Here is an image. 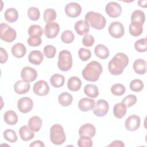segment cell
Instances as JSON below:
<instances>
[{
    "instance_id": "obj_6",
    "label": "cell",
    "mask_w": 147,
    "mask_h": 147,
    "mask_svg": "<svg viewBox=\"0 0 147 147\" xmlns=\"http://www.w3.org/2000/svg\"><path fill=\"white\" fill-rule=\"evenodd\" d=\"M0 38L6 42H13L17 37V32L15 29L5 23L1 24Z\"/></svg>"
},
{
    "instance_id": "obj_14",
    "label": "cell",
    "mask_w": 147,
    "mask_h": 147,
    "mask_svg": "<svg viewBox=\"0 0 147 147\" xmlns=\"http://www.w3.org/2000/svg\"><path fill=\"white\" fill-rule=\"evenodd\" d=\"M34 93L39 96H45L49 92V87L44 80H40L34 83L33 88Z\"/></svg>"
},
{
    "instance_id": "obj_50",
    "label": "cell",
    "mask_w": 147,
    "mask_h": 147,
    "mask_svg": "<svg viewBox=\"0 0 147 147\" xmlns=\"http://www.w3.org/2000/svg\"><path fill=\"white\" fill-rule=\"evenodd\" d=\"M107 146H125L124 143L120 140H115L113 141L110 144H109Z\"/></svg>"
},
{
    "instance_id": "obj_22",
    "label": "cell",
    "mask_w": 147,
    "mask_h": 147,
    "mask_svg": "<svg viewBox=\"0 0 147 147\" xmlns=\"http://www.w3.org/2000/svg\"><path fill=\"white\" fill-rule=\"evenodd\" d=\"M26 52L25 46L21 42H18L14 44L11 48V53L13 55L17 58L23 57Z\"/></svg>"
},
{
    "instance_id": "obj_28",
    "label": "cell",
    "mask_w": 147,
    "mask_h": 147,
    "mask_svg": "<svg viewBox=\"0 0 147 147\" xmlns=\"http://www.w3.org/2000/svg\"><path fill=\"white\" fill-rule=\"evenodd\" d=\"M4 121L9 125H14L18 122V116L16 113L13 110H8L4 114Z\"/></svg>"
},
{
    "instance_id": "obj_26",
    "label": "cell",
    "mask_w": 147,
    "mask_h": 147,
    "mask_svg": "<svg viewBox=\"0 0 147 147\" xmlns=\"http://www.w3.org/2000/svg\"><path fill=\"white\" fill-rule=\"evenodd\" d=\"M82 86V81L77 76H72L67 82V87L71 91H77Z\"/></svg>"
},
{
    "instance_id": "obj_31",
    "label": "cell",
    "mask_w": 147,
    "mask_h": 147,
    "mask_svg": "<svg viewBox=\"0 0 147 147\" xmlns=\"http://www.w3.org/2000/svg\"><path fill=\"white\" fill-rule=\"evenodd\" d=\"M5 18L10 23L16 22L18 18V13L15 8H8L4 14Z\"/></svg>"
},
{
    "instance_id": "obj_27",
    "label": "cell",
    "mask_w": 147,
    "mask_h": 147,
    "mask_svg": "<svg viewBox=\"0 0 147 147\" xmlns=\"http://www.w3.org/2000/svg\"><path fill=\"white\" fill-rule=\"evenodd\" d=\"M127 107L123 103H117L113 107V114L115 117L118 119L123 118L126 114Z\"/></svg>"
},
{
    "instance_id": "obj_37",
    "label": "cell",
    "mask_w": 147,
    "mask_h": 147,
    "mask_svg": "<svg viewBox=\"0 0 147 147\" xmlns=\"http://www.w3.org/2000/svg\"><path fill=\"white\" fill-rule=\"evenodd\" d=\"M4 138L7 141L14 143L17 141V136L16 132L12 129H6L3 133Z\"/></svg>"
},
{
    "instance_id": "obj_10",
    "label": "cell",
    "mask_w": 147,
    "mask_h": 147,
    "mask_svg": "<svg viewBox=\"0 0 147 147\" xmlns=\"http://www.w3.org/2000/svg\"><path fill=\"white\" fill-rule=\"evenodd\" d=\"M21 77L23 80L29 83L33 82L36 79L37 77V72L34 68L26 66L22 69Z\"/></svg>"
},
{
    "instance_id": "obj_12",
    "label": "cell",
    "mask_w": 147,
    "mask_h": 147,
    "mask_svg": "<svg viewBox=\"0 0 147 147\" xmlns=\"http://www.w3.org/2000/svg\"><path fill=\"white\" fill-rule=\"evenodd\" d=\"M65 12L69 17L75 18L80 16L82 12V7L78 3L70 2L65 6Z\"/></svg>"
},
{
    "instance_id": "obj_8",
    "label": "cell",
    "mask_w": 147,
    "mask_h": 147,
    "mask_svg": "<svg viewBox=\"0 0 147 147\" xmlns=\"http://www.w3.org/2000/svg\"><path fill=\"white\" fill-rule=\"evenodd\" d=\"M109 105L108 102L105 99H99L95 104L93 108L94 114L99 117H104L108 113Z\"/></svg>"
},
{
    "instance_id": "obj_39",
    "label": "cell",
    "mask_w": 147,
    "mask_h": 147,
    "mask_svg": "<svg viewBox=\"0 0 147 147\" xmlns=\"http://www.w3.org/2000/svg\"><path fill=\"white\" fill-rule=\"evenodd\" d=\"M74 39L75 36L70 30H65L61 34V40L64 43L70 44L74 41Z\"/></svg>"
},
{
    "instance_id": "obj_13",
    "label": "cell",
    "mask_w": 147,
    "mask_h": 147,
    "mask_svg": "<svg viewBox=\"0 0 147 147\" xmlns=\"http://www.w3.org/2000/svg\"><path fill=\"white\" fill-rule=\"evenodd\" d=\"M140 118L136 115H131L127 118L125 122V128L129 131H135L138 129L140 126Z\"/></svg>"
},
{
    "instance_id": "obj_30",
    "label": "cell",
    "mask_w": 147,
    "mask_h": 147,
    "mask_svg": "<svg viewBox=\"0 0 147 147\" xmlns=\"http://www.w3.org/2000/svg\"><path fill=\"white\" fill-rule=\"evenodd\" d=\"M84 94L91 98H95L99 95L98 87L93 84H87L84 88Z\"/></svg>"
},
{
    "instance_id": "obj_44",
    "label": "cell",
    "mask_w": 147,
    "mask_h": 147,
    "mask_svg": "<svg viewBox=\"0 0 147 147\" xmlns=\"http://www.w3.org/2000/svg\"><path fill=\"white\" fill-rule=\"evenodd\" d=\"M43 52L44 55L49 59H52L55 57L56 53V48L52 45H47L44 47Z\"/></svg>"
},
{
    "instance_id": "obj_25",
    "label": "cell",
    "mask_w": 147,
    "mask_h": 147,
    "mask_svg": "<svg viewBox=\"0 0 147 147\" xmlns=\"http://www.w3.org/2000/svg\"><path fill=\"white\" fill-rule=\"evenodd\" d=\"M31 130L28 126L24 125L19 130V134L22 140L24 141H28L33 139L34 137V133Z\"/></svg>"
},
{
    "instance_id": "obj_24",
    "label": "cell",
    "mask_w": 147,
    "mask_h": 147,
    "mask_svg": "<svg viewBox=\"0 0 147 147\" xmlns=\"http://www.w3.org/2000/svg\"><path fill=\"white\" fill-rule=\"evenodd\" d=\"M42 120L38 116L31 117L28 121V127L34 132L38 131L42 126Z\"/></svg>"
},
{
    "instance_id": "obj_36",
    "label": "cell",
    "mask_w": 147,
    "mask_h": 147,
    "mask_svg": "<svg viewBox=\"0 0 147 147\" xmlns=\"http://www.w3.org/2000/svg\"><path fill=\"white\" fill-rule=\"evenodd\" d=\"M56 12L55 10L53 9L48 8L45 10L44 14H43V17L44 20L45 22H51L56 20Z\"/></svg>"
},
{
    "instance_id": "obj_1",
    "label": "cell",
    "mask_w": 147,
    "mask_h": 147,
    "mask_svg": "<svg viewBox=\"0 0 147 147\" xmlns=\"http://www.w3.org/2000/svg\"><path fill=\"white\" fill-rule=\"evenodd\" d=\"M128 64L129 58L127 56L123 53L118 52L109 62V71L113 75H121Z\"/></svg>"
},
{
    "instance_id": "obj_32",
    "label": "cell",
    "mask_w": 147,
    "mask_h": 147,
    "mask_svg": "<svg viewBox=\"0 0 147 147\" xmlns=\"http://www.w3.org/2000/svg\"><path fill=\"white\" fill-rule=\"evenodd\" d=\"M64 76L61 74H53L50 78V82L52 86L55 88L61 87L64 84Z\"/></svg>"
},
{
    "instance_id": "obj_42",
    "label": "cell",
    "mask_w": 147,
    "mask_h": 147,
    "mask_svg": "<svg viewBox=\"0 0 147 147\" xmlns=\"http://www.w3.org/2000/svg\"><path fill=\"white\" fill-rule=\"evenodd\" d=\"M28 16L30 20L37 21L40 16V12L38 8L36 7H30L28 10Z\"/></svg>"
},
{
    "instance_id": "obj_40",
    "label": "cell",
    "mask_w": 147,
    "mask_h": 147,
    "mask_svg": "<svg viewBox=\"0 0 147 147\" xmlns=\"http://www.w3.org/2000/svg\"><path fill=\"white\" fill-rule=\"evenodd\" d=\"M134 48L138 52H144L147 49V41L146 38L137 40L134 43Z\"/></svg>"
},
{
    "instance_id": "obj_17",
    "label": "cell",
    "mask_w": 147,
    "mask_h": 147,
    "mask_svg": "<svg viewBox=\"0 0 147 147\" xmlns=\"http://www.w3.org/2000/svg\"><path fill=\"white\" fill-rule=\"evenodd\" d=\"M74 28L78 34L80 36L86 35L90 31V25L86 20H80L76 22Z\"/></svg>"
},
{
    "instance_id": "obj_49",
    "label": "cell",
    "mask_w": 147,
    "mask_h": 147,
    "mask_svg": "<svg viewBox=\"0 0 147 147\" xmlns=\"http://www.w3.org/2000/svg\"><path fill=\"white\" fill-rule=\"evenodd\" d=\"M0 63L1 64L6 63L8 60V55L6 52V51L2 47H1L0 48Z\"/></svg>"
},
{
    "instance_id": "obj_38",
    "label": "cell",
    "mask_w": 147,
    "mask_h": 147,
    "mask_svg": "<svg viewBox=\"0 0 147 147\" xmlns=\"http://www.w3.org/2000/svg\"><path fill=\"white\" fill-rule=\"evenodd\" d=\"M126 88L122 84L116 83L112 86L111 88V93L115 96H121L125 94Z\"/></svg>"
},
{
    "instance_id": "obj_20",
    "label": "cell",
    "mask_w": 147,
    "mask_h": 147,
    "mask_svg": "<svg viewBox=\"0 0 147 147\" xmlns=\"http://www.w3.org/2000/svg\"><path fill=\"white\" fill-rule=\"evenodd\" d=\"M43 60L44 55L40 51L33 50L29 54L28 60L32 64L39 65L42 62Z\"/></svg>"
},
{
    "instance_id": "obj_16",
    "label": "cell",
    "mask_w": 147,
    "mask_h": 147,
    "mask_svg": "<svg viewBox=\"0 0 147 147\" xmlns=\"http://www.w3.org/2000/svg\"><path fill=\"white\" fill-rule=\"evenodd\" d=\"M96 133L95 127L91 123H85L82 125L79 129V135L81 136H87L92 138Z\"/></svg>"
},
{
    "instance_id": "obj_34",
    "label": "cell",
    "mask_w": 147,
    "mask_h": 147,
    "mask_svg": "<svg viewBox=\"0 0 147 147\" xmlns=\"http://www.w3.org/2000/svg\"><path fill=\"white\" fill-rule=\"evenodd\" d=\"M142 25H143L139 23L131 22L129 27L130 34L134 37L140 36L143 32Z\"/></svg>"
},
{
    "instance_id": "obj_47",
    "label": "cell",
    "mask_w": 147,
    "mask_h": 147,
    "mask_svg": "<svg viewBox=\"0 0 147 147\" xmlns=\"http://www.w3.org/2000/svg\"><path fill=\"white\" fill-rule=\"evenodd\" d=\"M95 39L94 37L91 34H86L83 39L82 43L84 46L87 47H91L94 43Z\"/></svg>"
},
{
    "instance_id": "obj_2",
    "label": "cell",
    "mask_w": 147,
    "mask_h": 147,
    "mask_svg": "<svg viewBox=\"0 0 147 147\" xmlns=\"http://www.w3.org/2000/svg\"><path fill=\"white\" fill-rule=\"evenodd\" d=\"M103 71L102 66L97 61H92L86 65L82 71L83 78L87 81L96 82Z\"/></svg>"
},
{
    "instance_id": "obj_52",
    "label": "cell",
    "mask_w": 147,
    "mask_h": 147,
    "mask_svg": "<svg viewBox=\"0 0 147 147\" xmlns=\"http://www.w3.org/2000/svg\"><path fill=\"white\" fill-rule=\"evenodd\" d=\"M146 3H147V1L146 0H140V1H138L137 2V3L138 5L142 7H146Z\"/></svg>"
},
{
    "instance_id": "obj_7",
    "label": "cell",
    "mask_w": 147,
    "mask_h": 147,
    "mask_svg": "<svg viewBox=\"0 0 147 147\" xmlns=\"http://www.w3.org/2000/svg\"><path fill=\"white\" fill-rule=\"evenodd\" d=\"M110 35L115 38L122 37L125 33V29L123 25L118 21L112 22L108 28Z\"/></svg>"
},
{
    "instance_id": "obj_45",
    "label": "cell",
    "mask_w": 147,
    "mask_h": 147,
    "mask_svg": "<svg viewBox=\"0 0 147 147\" xmlns=\"http://www.w3.org/2000/svg\"><path fill=\"white\" fill-rule=\"evenodd\" d=\"M78 56L79 59L83 61H86L90 59L91 56V52L90 49H86L84 48H81L78 51Z\"/></svg>"
},
{
    "instance_id": "obj_51",
    "label": "cell",
    "mask_w": 147,
    "mask_h": 147,
    "mask_svg": "<svg viewBox=\"0 0 147 147\" xmlns=\"http://www.w3.org/2000/svg\"><path fill=\"white\" fill-rule=\"evenodd\" d=\"M29 146L30 147H44L45 146V145L44 144V142L41 141H40V140H37V141H35L33 142H32L30 145H29Z\"/></svg>"
},
{
    "instance_id": "obj_5",
    "label": "cell",
    "mask_w": 147,
    "mask_h": 147,
    "mask_svg": "<svg viewBox=\"0 0 147 147\" xmlns=\"http://www.w3.org/2000/svg\"><path fill=\"white\" fill-rule=\"evenodd\" d=\"M72 58L71 52L67 50L61 51L58 56L57 66L62 71H68L72 67Z\"/></svg>"
},
{
    "instance_id": "obj_11",
    "label": "cell",
    "mask_w": 147,
    "mask_h": 147,
    "mask_svg": "<svg viewBox=\"0 0 147 147\" xmlns=\"http://www.w3.org/2000/svg\"><path fill=\"white\" fill-rule=\"evenodd\" d=\"M33 107V100L28 97H23L20 98L17 102V108L18 110L24 114L28 113L31 111Z\"/></svg>"
},
{
    "instance_id": "obj_29",
    "label": "cell",
    "mask_w": 147,
    "mask_h": 147,
    "mask_svg": "<svg viewBox=\"0 0 147 147\" xmlns=\"http://www.w3.org/2000/svg\"><path fill=\"white\" fill-rule=\"evenodd\" d=\"M73 100V97L68 92H64L60 94L58 96V102L59 104L64 107L69 106Z\"/></svg>"
},
{
    "instance_id": "obj_35",
    "label": "cell",
    "mask_w": 147,
    "mask_h": 147,
    "mask_svg": "<svg viewBox=\"0 0 147 147\" xmlns=\"http://www.w3.org/2000/svg\"><path fill=\"white\" fill-rule=\"evenodd\" d=\"M43 29L39 25H32L28 29V34L30 37H40L43 34Z\"/></svg>"
},
{
    "instance_id": "obj_19",
    "label": "cell",
    "mask_w": 147,
    "mask_h": 147,
    "mask_svg": "<svg viewBox=\"0 0 147 147\" xmlns=\"http://www.w3.org/2000/svg\"><path fill=\"white\" fill-rule=\"evenodd\" d=\"M30 85L29 82L23 80H18L14 85V91L18 94H24L27 93L30 90Z\"/></svg>"
},
{
    "instance_id": "obj_4",
    "label": "cell",
    "mask_w": 147,
    "mask_h": 147,
    "mask_svg": "<svg viewBox=\"0 0 147 147\" xmlns=\"http://www.w3.org/2000/svg\"><path fill=\"white\" fill-rule=\"evenodd\" d=\"M66 140L64 129L60 124H54L50 129V140L57 145L63 144Z\"/></svg>"
},
{
    "instance_id": "obj_15",
    "label": "cell",
    "mask_w": 147,
    "mask_h": 147,
    "mask_svg": "<svg viewBox=\"0 0 147 147\" xmlns=\"http://www.w3.org/2000/svg\"><path fill=\"white\" fill-rule=\"evenodd\" d=\"M59 31V25L55 22L47 23L44 28L45 35L48 38H53L56 37L58 35Z\"/></svg>"
},
{
    "instance_id": "obj_23",
    "label": "cell",
    "mask_w": 147,
    "mask_h": 147,
    "mask_svg": "<svg viewBox=\"0 0 147 147\" xmlns=\"http://www.w3.org/2000/svg\"><path fill=\"white\" fill-rule=\"evenodd\" d=\"M94 53L95 55L101 59H107L110 54L109 50L107 47L103 44H98L94 48Z\"/></svg>"
},
{
    "instance_id": "obj_9",
    "label": "cell",
    "mask_w": 147,
    "mask_h": 147,
    "mask_svg": "<svg viewBox=\"0 0 147 147\" xmlns=\"http://www.w3.org/2000/svg\"><path fill=\"white\" fill-rule=\"evenodd\" d=\"M107 14L111 18H117L122 13V7L121 5L115 2H109L105 7Z\"/></svg>"
},
{
    "instance_id": "obj_3",
    "label": "cell",
    "mask_w": 147,
    "mask_h": 147,
    "mask_svg": "<svg viewBox=\"0 0 147 147\" xmlns=\"http://www.w3.org/2000/svg\"><path fill=\"white\" fill-rule=\"evenodd\" d=\"M85 20L92 28L97 30L103 29L106 24V20L102 14L92 11L86 14Z\"/></svg>"
},
{
    "instance_id": "obj_18",
    "label": "cell",
    "mask_w": 147,
    "mask_h": 147,
    "mask_svg": "<svg viewBox=\"0 0 147 147\" xmlns=\"http://www.w3.org/2000/svg\"><path fill=\"white\" fill-rule=\"evenodd\" d=\"M95 100L88 98H81L78 103V107L82 111H88L95 106Z\"/></svg>"
},
{
    "instance_id": "obj_43",
    "label": "cell",
    "mask_w": 147,
    "mask_h": 147,
    "mask_svg": "<svg viewBox=\"0 0 147 147\" xmlns=\"http://www.w3.org/2000/svg\"><path fill=\"white\" fill-rule=\"evenodd\" d=\"M93 145L91 138L87 136H81L78 141L79 147H91Z\"/></svg>"
},
{
    "instance_id": "obj_48",
    "label": "cell",
    "mask_w": 147,
    "mask_h": 147,
    "mask_svg": "<svg viewBox=\"0 0 147 147\" xmlns=\"http://www.w3.org/2000/svg\"><path fill=\"white\" fill-rule=\"evenodd\" d=\"M27 43L31 47H38L41 44L42 40L40 37H29Z\"/></svg>"
},
{
    "instance_id": "obj_21",
    "label": "cell",
    "mask_w": 147,
    "mask_h": 147,
    "mask_svg": "<svg viewBox=\"0 0 147 147\" xmlns=\"http://www.w3.org/2000/svg\"><path fill=\"white\" fill-rule=\"evenodd\" d=\"M134 72L139 75L145 74L146 72V61L142 59L136 60L133 65Z\"/></svg>"
},
{
    "instance_id": "obj_33",
    "label": "cell",
    "mask_w": 147,
    "mask_h": 147,
    "mask_svg": "<svg viewBox=\"0 0 147 147\" xmlns=\"http://www.w3.org/2000/svg\"><path fill=\"white\" fill-rule=\"evenodd\" d=\"M145 16L144 11L140 10H134L131 15V22L139 23L144 25L145 22Z\"/></svg>"
},
{
    "instance_id": "obj_41",
    "label": "cell",
    "mask_w": 147,
    "mask_h": 147,
    "mask_svg": "<svg viewBox=\"0 0 147 147\" xmlns=\"http://www.w3.org/2000/svg\"><path fill=\"white\" fill-rule=\"evenodd\" d=\"M144 84L140 79H134L130 83V88L134 92H140L142 90Z\"/></svg>"
},
{
    "instance_id": "obj_46",
    "label": "cell",
    "mask_w": 147,
    "mask_h": 147,
    "mask_svg": "<svg viewBox=\"0 0 147 147\" xmlns=\"http://www.w3.org/2000/svg\"><path fill=\"white\" fill-rule=\"evenodd\" d=\"M137 102V97L136 95L133 94H130L125 96L122 100V103H123L126 107H130L134 105H135Z\"/></svg>"
}]
</instances>
